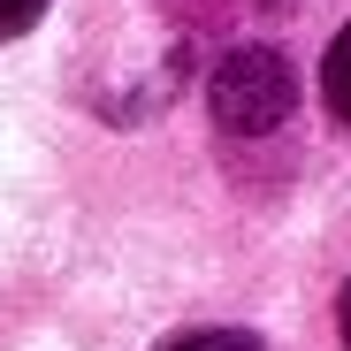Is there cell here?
I'll use <instances>...</instances> for the list:
<instances>
[{
    "instance_id": "277c9868",
    "label": "cell",
    "mask_w": 351,
    "mask_h": 351,
    "mask_svg": "<svg viewBox=\"0 0 351 351\" xmlns=\"http://www.w3.org/2000/svg\"><path fill=\"white\" fill-rule=\"evenodd\" d=\"M46 16V0H0V38H16V31H31Z\"/></svg>"
},
{
    "instance_id": "6da1fadb",
    "label": "cell",
    "mask_w": 351,
    "mask_h": 351,
    "mask_svg": "<svg viewBox=\"0 0 351 351\" xmlns=\"http://www.w3.org/2000/svg\"><path fill=\"white\" fill-rule=\"evenodd\" d=\"M206 107H214V123L221 130H237V138H267L282 130L290 114H298V69L282 62V46H229L214 77H206Z\"/></svg>"
},
{
    "instance_id": "3957f363",
    "label": "cell",
    "mask_w": 351,
    "mask_h": 351,
    "mask_svg": "<svg viewBox=\"0 0 351 351\" xmlns=\"http://www.w3.org/2000/svg\"><path fill=\"white\" fill-rule=\"evenodd\" d=\"M168 351H267L252 328H191V336H176Z\"/></svg>"
},
{
    "instance_id": "5b68a950",
    "label": "cell",
    "mask_w": 351,
    "mask_h": 351,
    "mask_svg": "<svg viewBox=\"0 0 351 351\" xmlns=\"http://www.w3.org/2000/svg\"><path fill=\"white\" fill-rule=\"evenodd\" d=\"M336 328H343V343H351V282L336 290Z\"/></svg>"
},
{
    "instance_id": "7a4b0ae2",
    "label": "cell",
    "mask_w": 351,
    "mask_h": 351,
    "mask_svg": "<svg viewBox=\"0 0 351 351\" xmlns=\"http://www.w3.org/2000/svg\"><path fill=\"white\" fill-rule=\"evenodd\" d=\"M321 92H328V107L351 123V23L336 31V46H328V62H321Z\"/></svg>"
}]
</instances>
